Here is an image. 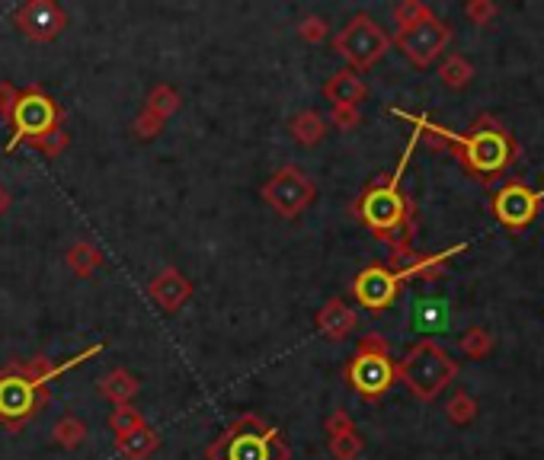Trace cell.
<instances>
[{
  "label": "cell",
  "mask_w": 544,
  "mask_h": 460,
  "mask_svg": "<svg viewBox=\"0 0 544 460\" xmlns=\"http://www.w3.org/2000/svg\"><path fill=\"white\" fill-rule=\"evenodd\" d=\"M416 138H420V131H414L397 169H394L391 176L375 179L372 186L359 195V201H355V214L362 218V224H365L381 243L391 247L394 253L391 262L406 260V256H410V240H414V208H410L404 189H400V176H404L406 160L414 154Z\"/></svg>",
  "instance_id": "2"
},
{
  "label": "cell",
  "mask_w": 544,
  "mask_h": 460,
  "mask_svg": "<svg viewBox=\"0 0 544 460\" xmlns=\"http://www.w3.org/2000/svg\"><path fill=\"white\" fill-rule=\"evenodd\" d=\"M10 201H14V195H10V189L0 186V214H7V211H10Z\"/></svg>",
  "instance_id": "35"
},
{
  "label": "cell",
  "mask_w": 544,
  "mask_h": 460,
  "mask_svg": "<svg viewBox=\"0 0 544 460\" xmlns=\"http://www.w3.org/2000/svg\"><path fill=\"white\" fill-rule=\"evenodd\" d=\"M139 390H141L139 377L131 374V371H125V368L109 371V374L99 381V394H103L106 400L116 403V406H125V403H131L135 396H139Z\"/></svg>",
  "instance_id": "18"
},
{
  "label": "cell",
  "mask_w": 544,
  "mask_h": 460,
  "mask_svg": "<svg viewBox=\"0 0 544 460\" xmlns=\"http://www.w3.org/2000/svg\"><path fill=\"white\" fill-rule=\"evenodd\" d=\"M148 294H151V301L164 313H177L180 307L192 298V281L186 279L180 269L167 266V269H160V272L154 275V281L148 285Z\"/></svg>",
  "instance_id": "14"
},
{
  "label": "cell",
  "mask_w": 544,
  "mask_h": 460,
  "mask_svg": "<svg viewBox=\"0 0 544 460\" xmlns=\"http://www.w3.org/2000/svg\"><path fill=\"white\" fill-rule=\"evenodd\" d=\"M458 377V362L433 339H420L414 349L397 362V381L406 383V390L416 400H436L448 383Z\"/></svg>",
  "instance_id": "5"
},
{
  "label": "cell",
  "mask_w": 544,
  "mask_h": 460,
  "mask_svg": "<svg viewBox=\"0 0 544 460\" xmlns=\"http://www.w3.org/2000/svg\"><path fill=\"white\" fill-rule=\"evenodd\" d=\"M317 199V186L304 169L298 167H282L262 182V201L282 218H298L302 211H308L311 201Z\"/></svg>",
  "instance_id": "9"
},
{
  "label": "cell",
  "mask_w": 544,
  "mask_h": 460,
  "mask_svg": "<svg viewBox=\"0 0 544 460\" xmlns=\"http://www.w3.org/2000/svg\"><path fill=\"white\" fill-rule=\"evenodd\" d=\"M439 77H442V84L452 87V90H465V87L471 84V77H474V67H471V61H467V58L452 55V58L442 61Z\"/></svg>",
  "instance_id": "24"
},
{
  "label": "cell",
  "mask_w": 544,
  "mask_h": 460,
  "mask_svg": "<svg viewBox=\"0 0 544 460\" xmlns=\"http://www.w3.org/2000/svg\"><path fill=\"white\" fill-rule=\"evenodd\" d=\"M205 460H292V451L272 422L243 413L211 441Z\"/></svg>",
  "instance_id": "4"
},
{
  "label": "cell",
  "mask_w": 544,
  "mask_h": 460,
  "mask_svg": "<svg viewBox=\"0 0 544 460\" xmlns=\"http://www.w3.org/2000/svg\"><path fill=\"white\" fill-rule=\"evenodd\" d=\"M103 262H106L103 250L93 247V243H87V240L74 243V247L67 250V266H71V272L77 275V279H90Z\"/></svg>",
  "instance_id": "20"
},
{
  "label": "cell",
  "mask_w": 544,
  "mask_h": 460,
  "mask_svg": "<svg viewBox=\"0 0 544 460\" xmlns=\"http://www.w3.org/2000/svg\"><path fill=\"white\" fill-rule=\"evenodd\" d=\"M465 16L474 26H490L493 16H497V4H490V0H471L465 7Z\"/></svg>",
  "instance_id": "31"
},
{
  "label": "cell",
  "mask_w": 544,
  "mask_h": 460,
  "mask_svg": "<svg viewBox=\"0 0 544 460\" xmlns=\"http://www.w3.org/2000/svg\"><path fill=\"white\" fill-rule=\"evenodd\" d=\"M106 345L97 342L90 349H84L80 355H71L65 362H52L46 355H36L29 362H14L0 371V422L10 432H20L29 419L39 415V409L48 403V387L58 381L61 374H67L77 364L90 362L103 352Z\"/></svg>",
  "instance_id": "1"
},
{
  "label": "cell",
  "mask_w": 544,
  "mask_h": 460,
  "mask_svg": "<svg viewBox=\"0 0 544 460\" xmlns=\"http://www.w3.org/2000/svg\"><path fill=\"white\" fill-rule=\"evenodd\" d=\"M458 345L467 358H487L493 352V336L487 330H480V326H474V330H467L465 336H461Z\"/></svg>",
  "instance_id": "28"
},
{
  "label": "cell",
  "mask_w": 544,
  "mask_h": 460,
  "mask_svg": "<svg viewBox=\"0 0 544 460\" xmlns=\"http://www.w3.org/2000/svg\"><path fill=\"white\" fill-rule=\"evenodd\" d=\"M446 415L452 425H471L477 419V400L471 394H455L446 406Z\"/></svg>",
  "instance_id": "27"
},
{
  "label": "cell",
  "mask_w": 544,
  "mask_h": 460,
  "mask_svg": "<svg viewBox=\"0 0 544 460\" xmlns=\"http://www.w3.org/2000/svg\"><path fill=\"white\" fill-rule=\"evenodd\" d=\"M365 97H368L365 80L355 71H349V67L334 71L327 77V84H323V99H327L330 106H355V109H359V103Z\"/></svg>",
  "instance_id": "15"
},
{
  "label": "cell",
  "mask_w": 544,
  "mask_h": 460,
  "mask_svg": "<svg viewBox=\"0 0 544 460\" xmlns=\"http://www.w3.org/2000/svg\"><path fill=\"white\" fill-rule=\"evenodd\" d=\"M14 26L33 42H55L67 29V14L55 0H26L16 7Z\"/></svg>",
  "instance_id": "11"
},
{
  "label": "cell",
  "mask_w": 544,
  "mask_h": 460,
  "mask_svg": "<svg viewBox=\"0 0 544 460\" xmlns=\"http://www.w3.org/2000/svg\"><path fill=\"white\" fill-rule=\"evenodd\" d=\"M289 131H292V138H295L298 144H304V148H314V144H321L323 135H327V122H323L321 112L302 109V112H295V116H292Z\"/></svg>",
  "instance_id": "19"
},
{
  "label": "cell",
  "mask_w": 544,
  "mask_h": 460,
  "mask_svg": "<svg viewBox=\"0 0 544 460\" xmlns=\"http://www.w3.org/2000/svg\"><path fill=\"white\" fill-rule=\"evenodd\" d=\"M400 275L394 272L391 266H381V262H375V266L362 269L359 275H355L353 281V298L359 301L365 311L372 313H381L385 307L394 304V298L400 294Z\"/></svg>",
  "instance_id": "13"
},
{
  "label": "cell",
  "mask_w": 544,
  "mask_h": 460,
  "mask_svg": "<svg viewBox=\"0 0 544 460\" xmlns=\"http://www.w3.org/2000/svg\"><path fill=\"white\" fill-rule=\"evenodd\" d=\"M10 141H7V154H14L20 144H29L33 138H42L48 131H58L65 122V109L55 97H48L42 87H26L16 97V106L10 112Z\"/></svg>",
  "instance_id": "7"
},
{
  "label": "cell",
  "mask_w": 544,
  "mask_h": 460,
  "mask_svg": "<svg viewBox=\"0 0 544 460\" xmlns=\"http://www.w3.org/2000/svg\"><path fill=\"white\" fill-rule=\"evenodd\" d=\"M141 425H148L145 415H141V409L131 406V403H125V406H116V409H112L109 428H112V434H116V438H122V434L135 432V428H141Z\"/></svg>",
  "instance_id": "25"
},
{
  "label": "cell",
  "mask_w": 544,
  "mask_h": 460,
  "mask_svg": "<svg viewBox=\"0 0 544 460\" xmlns=\"http://www.w3.org/2000/svg\"><path fill=\"white\" fill-rule=\"evenodd\" d=\"M52 441L65 451H74L87 441V422L77 419V415H61L52 428Z\"/></svg>",
  "instance_id": "22"
},
{
  "label": "cell",
  "mask_w": 544,
  "mask_h": 460,
  "mask_svg": "<svg viewBox=\"0 0 544 460\" xmlns=\"http://www.w3.org/2000/svg\"><path fill=\"white\" fill-rule=\"evenodd\" d=\"M433 16V10L426 7V4H420V0H400L397 7H394V23H397V33L400 29H410L416 26V23L429 20Z\"/></svg>",
  "instance_id": "26"
},
{
  "label": "cell",
  "mask_w": 544,
  "mask_h": 460,
  "mask_svg": "<svg viewBox=\"0 0 544 460\" xmlns=\"http://www.w3.org/2000/svg\"><path fill=\"white\" fill-rule=\"evenodd\" d=\"M330 125L340 131H353L359 125V109L355 106H330Z\"/></svg>",
  "instance_id": "32"
},
{
  "label": "cell",
  "mask_w": 544,
  "mask_h": 460,
  "mask_svg": "<svg viewBox=\"0 0 544 460\" xmlns=\"http://www.w3.org/2000/svg\"><path fill=\"white\" fill-rule=\"evenodd\" d=\"M16 97H20V90H16L10 80H0V118H4V122H7L10 112H14Z\"/></svg>",
  "instance_id": "34"
},
{
  "label": "cell",
  "mask_w": 544,
  "mask_h": 460,
  "mask_svg": "<svg viewBox=\"0 0 544 460\" xmlns=\"http://www.w3.org/2000/svg\"><path fill=\"white\" fill-rule=\"evenodd\" d=\"M158 447H160V434H158V428H151V425H141V428H135V432L116 438V451L122 454L125 460H148Z\"/></svg>",
  "instance_id": "17"
},
{
  "label": "cell",
  "mask_w": 544,
  "mask_h": 460,
  "mask_svg": "<svg viewBox=\"0 0 544 460\" xmlns=\"http://www.w3.org/2000/svg\"><path fill=\"white\" fill-rule=\"evenodd\" d=\"M544 201V192H535L525 182H506L497 195H493V211L497 220L509 230H525L531 220L538 218V208Z\"/></svg>",
  "instance_id": "12"
},
{
  "label": "cell",
  "mask_w": 544,
  "mask_h": 460,
  "mask_svg": "<svg viewBox=\"0 0 544 460\" xmlns=\"http://www.w3.org/2000/svg\"><path fill=\"white\" fill-rule=\"evenodd\" d=\"M327 451L334 460H355L362 451H365V441H362V434L353 428H343V432H334L327 434Z\"/></svg>",
  "instance_id": "21"
},
{
  "label": "cell",
  "mask_w": 544,
  "mask_h": 460,
  "mask_svg": "<svg viewBox=\"0 0 544 460\" xmlns=\"http://www.w3.org/2000/svg\"><path fill=\"white\" fill-rule=\"evenodd\" d=\"M394 116H400V118H406L410 125H416V131H429V135H436V138H442V141L452 144L455 154H458V160L465 163L474 176L493 179V176H499L503 169H509V163L516 160V144H512V138L506 135L499 125H493L490 118H484L480 125H474L467 135H452V131L442 128V125H433L429 118H420V116H410V112L394 109Z\"/></svg>",
  "instance_id": "3"
},
{
  "label": "cell",
  "mask_w": 544,
  "mask_h": 460,
  "mask_svg": "<svg viewBox=\"0 0 544 460\" xmlns=\"http://www.w3.org/2000/svg\"><path fill=\"white\" fill-rule=\"evenodd\" d=\"M394 42H397V48L404 52V58L410 61V65L426 71V67L436 65L439 55L448 48V42H452V26L433 14L429 20L416 23V26L400 29Z\"/></svg>",
  "instance_id": "10"
},
{
  "label": "cell",
  "mask_w": 544,
  "mask_h": 460,
  "mask_svg": "<svg viewBox=\"0 0 544 460\" xmlns=\"http://www.w3.org/2000/svg\"><path fill=\"white\" fill-rule=\"evenodd\" d=\"M180 93L173 90V87H167V84H158L151 93H148V103H145V109L148 112H154L158 118H170V116H177V109H180Z\"/></svg>",
  "instance_id": "23"
},
{
  "label": "cell",
  "mask_w": 544,
  "mask_h": 460,
  "mask_svg": "<svg viewBox=\"0 0 544 460\" xmlns=\"http://www.w3.org/2000/svg\"><path fill=\"white\" fill-rule=\"evenodd\" d=\"M164 118H158L154 112L141 109L139 116H135V122H131V135L141 138V141H151V138H158L160 131H164Z\"/></svg>",
  "instance_id": "30"
},
{
  "label": "cell",
  "mask_w": 544,
  "mask_h": 460,
  "mask_svg": "<svg viewBox=\"0 0 544 460\" xmlns=\"http://www.w3.org/2000/svg\"><path fill=\"white\" fill-rule=\"evenodd\" d=\"M391 48V36L381 29L378 20H372L368 14H355L346 26L336 33L334 52H340L349 61V71H368L372 65H378Z\"/></svg>",
  "instance_id": "8"
},
{
  "label": "cell",
  "mask_w": 544,
  "mask_h": 460,
  "mask_svg": "<svg viewBox=\"0 0 544 460\" xmlns=\"http://www.w3.org/2000/svg\"><path fill=\"white\" fill-rule=\"evenodd\" d=\"M67 144H71V135H67L65 128H58V131H48V135H42V138H33L29 148H36L39 154H46V157H58L67 150Z\"/></svg>",
  "instance_id": "29"
},
{
  "label": "cell",
  "mask_w": 544,
  "mask_h": 460,
  "mask_svg": "<svg viewBox=\"0 0 544 460\" xmlns=\"http://www.w3.org/2000/svg\"><path fill=\"white\" fill-rule=\"evenodd\" d=\"M327 33H330V26L323 16H308V20H302V26H298V36H302L304 42H323Z\"/></svg>",
  "instance_id": "33"
},
{
  "label": "cell",
  "mask_w": 544,
  "mask_h": 460,
  "mask_svg": "<svg viewBox=\"0 0 544 460\" xmlns=\"http://www.w3.org/2000/svg\"><path fill=\"white\" fill-rule=\"evenodd\" d=\"M314 323L327 339H346L349 332L355 330V311L343 304L340 298H330L327 304L317 311Z\"/></svg>",
  "instance_id": "16"
},
{
  "label": "cell",
  "mask_w": 544,
  "mask_h": 460,
  "mask_svg": "<svg viewBox=\"0 0 544 460\" xmlns=\"http://www.w3.org/2000/svg\"><path fill=\"white\" fill-rule=\"evenodd\" d=\"M346 383L362 396V400H381L397 381V362L391 358V349L381 336H365L355 345V355L343 368Z\"/></svg>",
  "instance_id": "6"
}]
</instances>
